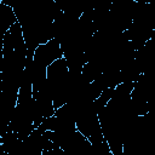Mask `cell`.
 <instances>
[{
    "label": "cell",
    "instance_id": "obj_1",
    "mask_svg": "<svg viewBox=\"0 0 155 155\" xmlns=\"http://www.w3.org/2000/svg\"><path fill=\"white\" fill-rule=\"evenodd\" d=\"M63 57V50L61 47V42L58 39L52 38L44 44H39L34 51L33 61L47 68L48 64H51L53 61Z\"/></svg>",
    "mask_w": 155,
    "mask_h": 155
},
{
    "label": "cell",
    "instance_id": "obj_2",
    "mask_svg": "<svg viewBox=\"0 0 155 155\" xmlns=\"http://www.w3.org/2000/svg\"><path fill=\"white\" fill-rule=\"evenodd\" d=\"M23 48H27V46L23 38L22 27L18 22H16L5 31L2 36V54L15 50H23Z\"/></svg>",
    "mask_w": 155,
    "mask_h": 155
}]
</instances>
